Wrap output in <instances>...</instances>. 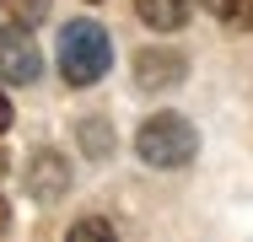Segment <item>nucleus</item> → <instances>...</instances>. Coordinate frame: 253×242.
<instances>
[{
	"instance_id": "obj_11",
	"label": "nucleus",
	"mask_w": 253,
	"mask_h": 242,
	"mask_svg": "<svg viewBox=\"0 0 253 242\" xmlns=\"http://www.w3.org/2000/svg\"><path fill=\"white\" fill-rule=\"evenodd\" d=\"M5 124H11V102H5V92H0V135H5Z\"/></svg>"
},
{
	"instance_id": "obj_10",
	"label": "nucleus",
	"mask_w": 253,
	"mask_h": 242,
	"mask_svg": "<svg viewBox=\"0 0 253 242\" xmlns=\"http://www.w3.org/2000/svg\"><path fill=\"white\" fill-rule=\"evenodd\" d=\"M70 237H113V221H102V215H92V221H76V226H70Z\"/></svg>"
},
{
	"instance_id": "obj_1",
	"label": "nucleus",
	"mask_w": 253,
	"mask_h": 242,
	"mask_svg": "<svg viewBox=\"0 0 253 242\" xmlns=\"http://www.w3.org/2000/svg\"><path fill=\"white\" fill-rule=\"evenodd\" d=\"M108 65H113V43H108V33H102L97 22H70V27H59V76H65L70 86L102 81Z\"/></svg>"
},
{
	"instance_id": "obj_6",
	"label": "nucleus",
	"mask_w": 253,
	"mask_h": 242,
	"mask_svg": "<svg viewBox=\"0 0 253 242\" xmlns=\"http://www.w3.org/2000/svg\"><path fill=\"white\" fill-rule=\"evenodd\" d=\"M189 11H194V0H135V16L156 27V33H178V27H189Z\"/></svg>"
},
{
	"instance_id": "obj_13",
	"label": "nucleus",
	"mask_w": 253,
	"mask_h": 242,
	"mask_svg": "<svg viewBox=\"0 0 253 242\" xmlns=\"http://www.w3.org/2000/svg\"><path fill=\"white\" fill-rule=\"evenodd\" d=\"M0 178H5V156H0Z\"/></svg>"
},
{
	"instance_id": "obj_8",
	"label": "nucleus",
	"mask_w": 253,
	"mask_h": 242,
	"mask_svg": "<svg viewBox=\"0 0 253 242\" xmlns=\"http://www.w3.org/2000/svg\"><path fill=\"white\" fill-rule=\"evenodd\" d=\"M81 145H86V156H108V151H113V129H108L102 119H86V124H81Z\"/></svg>"
},
{
	"instance_id": "obj_4",
	"label": "nucleus",
	"mask_w": 253,
	"mask_h": 242,
	"mask_svg": "<svg viewBox=\"0 0 253 242\" xmlns=\"http://www.w3.org/2000/svg\"><path fill=\"white\" fill-rule=\"evenodd\" d=\"M183 70H189V59H183L178 48H140V54H135V81H140L146 92L178 86V81H183Z\"/></svg>"
},
{
	"instance_id": "obj_5",
	"label": "nucleus",
	"mask_w": 253,
	"mask_h": 242,
	"mask_svg": "<svg viewBox=\"0 0 253 242\" xmlns=\"http://www.w3.org/2000/svg\"><path fill=\"white\" fill-rule=\"evenodd\" d=\"M27 189H33V199H59L70 189V161L59 151H38L27 167Z\"/></svg>"
},
{
	"instance_id": "obj_7",
	"label": "nucleus",
	"mask_w": 253,
	"mask_h": 242,
	"mask_svg": "<svg viewBox=\"0 0 253 242\" xmlns=\"http://www.w3.org/2000/svg\"><path fill=\"white\" fill-rule=\"evenodd\" d=\"M200 5L215 22H226V27H237V33H253V0H200Z\"/></svg>"
},
{
	"instance_id": "obj_12",
	"label": "nucleus",
	"mask_w": 253,
	"mask_h": 242,
	"mask_svg": "<svg viewBox=\"0 0 253 242\" xmlns=\"http://www.w3.org/2000/svg\"><path fill=\"white\" fill-rule=\"evenodd\" d=\"M5 226H11V204L0 199V232H5Z\"/></svg>"
},
{
	"instance_id": "obj_2",
	"label": "nucleus",
	"mask_w": 253,
	"mask_h": 242,
	"mask_svg": "<svg viewBox=\"0 0 253 242\" xmlns=\"http://www.w3.org/2000/svg\"><path fill=\"white\" fill-rule=\"evenodd\" d=\"M135 151H140L146 167H189L194 151H200V135L183 113H151L135 129Z\"/></svg>"
},
{
	"instance_id": "obj_9",
	"label": "nucleus",
	"mask_w": 253,
	"mask_h": 242,
	"mask_svg": "<svg viewBox=\"0 0 253 242\" xmlns=\"http://www.w3.org/2000/svg\"><path fill=\"white\" fill-rule=\"evenodd\" d=\"M5 5H11V22L16 27H38L49 16V0H5Z\"/></svg>"
},
{
	"instance_id": "obj_3",
	"label": "nucleus",
	"mask_w": 253,
	"mask_h": 242,
	"mask_svg": "<svg viewBox=\"0 0 253 242\" xmlns=\"http://www.w3.org/2000/svg\"><path fill=\"white\" fill-rule=\"evenodd\" d=\"M38 43H33V27H0V81H11V86H27V81H38Z\"/></svg>"
}]
</instances>
